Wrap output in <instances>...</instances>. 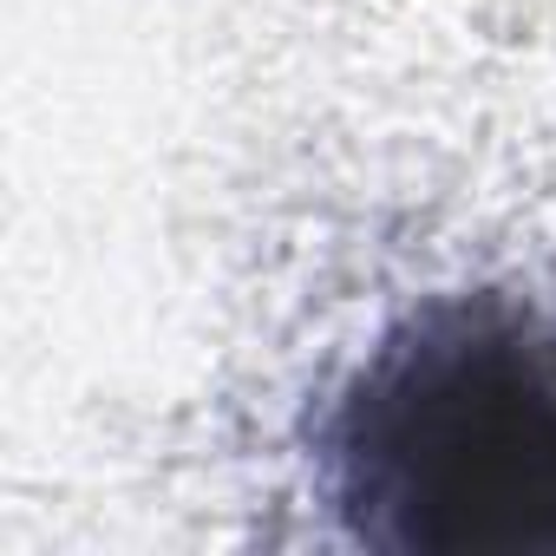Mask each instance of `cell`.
Listing matches in <instances>:
<instances>
[{"label":"cell","instance_id":"6da1fadb","mask_svg":"<svg viewBox=\"0 0 556 556\" xmlns=\"http://www.w3.org/2000/svg\"><path fill=\"white\" fill-rule=\"evenodd\" d=\"M341 530L393 556H556V282L419 295L315 432Z\"/></svg>","mask_w":556,"mask_h":556}]
</instances>
